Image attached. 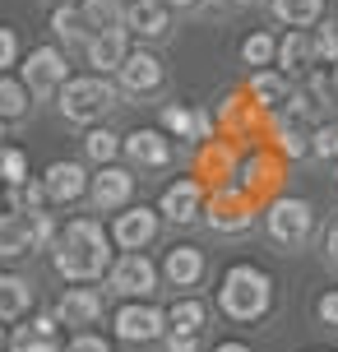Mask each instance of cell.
Masks as SVG:
<instances>
[{
    "instance_id": "obj_10",
    "label": "cell",
    "mask_w": 338,
    "mask_h": 352,
    "mask_svg": "<svg viewBox=\"0 0 338 352\" xmlns=\"http://www.w3.org/2000/svg\"><path fill=\"white\" fill-rule=\"evenodd\" d=\"M98 316H102V292L98 287H70L56 301V320L60 324H93Z\"/></svg>"
},
{
    "instance_id": "obj_20",
    "label": "cell",
    "mask_w": 338,
    "mask_h": 352,
    "mask_svg": "<svg viewBox=\"0 0 338 352\" xmlns=\"http://www.w3.org/2000/svg\"><path fill=\"white\" fill-rule=\"evenodd\" d=\"M199 274H204V255L195 246H177L167 255V278L177 283V287H195Z\"/></svg>"
},
{
    "instance_id": "obj_29",
    "label": "cell",
    "mask_w": 338,
    "mask_h": 352,
    "mask_svg": "<svg viewBox=\"0 0 338 352\" xmlns=\"http://www.w3.org/2000/svg\"><path fill=\"white\" fill-rule=\"evenodd\" d=\"M84 148H89V158H93V162H102V167H107V162L116 158V148H121V140H116L111 130H93L89 140H84Z\"/></svg>"
},
{
    "instance_id": "obj_1",
    "label": "cell",
    "mask_w": 338,
    "mask_h": 352,
    "mask_svg": "<svg viewBox=\"0 0 338 352\" xmlns=\"http://www.w3.org/2000/svg\"><path fill=\"white\" fill-rule=\"evenodd\" d=\"M56 269L70 283H89L107 274V232L93 218H74L56 241Z\"/></svg>"
},
{
    "instance_id": "obj_43",
    "label": "cell",
    "mask_w": 338,
    "mask_h": 352,
    "mask_svg": "<svg viewBox=\"0 0 338 352\" xmlns=\"http://www.w3.org/2000/svg\"><path fill=\"white\" fill-rule=\"evenodd\" d=\"M0 140H5V121H0Z\"/></svg>"
},
{
    "instance_id": "obj_13",
    "label": "cell",
    "mask_w": 338,
    "mask_h": 352,
    "mask_svg": "<svg viewBox=\"0 0 338 352\" xmlns=\"http://www.w3.org/2000/svg\"><path fill=\"white\" fill-rule=\"evenodd\" d=\"M121 84L130 93H153L162 84V60L153 52H130L125 65H121Z\"/></svg>"
},
{
    "instance_id": "obj_21",
    "label": "cell",
    "mask_w": 338,
    "mask_h": 352,
    "mask_svg": "<svg viewBox=\"0 0 338 352\" xmlns=\"http://www.w3.org/2000/svg\"><path fill=\"white\" fill-rule=\"evenodd\" d=\"M311 60H315V37H306V28H292L278 42V65L297 70V65H311Z\"/></svg>"
},
{
    "instance_id": "obj_11",
    "label": "cell",
    "mask_w": 338,
    "mask_h": 352,
    "mask_svg": "<svg viewBox=\"0 0 338 352\" xmlns=\"http://www.w3.org/2000/svg\"><path fill=\"white\" fill-rule=\"evenodd\" d=\"M33 250V213H0V260H19Z\"/></svg>"
},
{
    "instance_id": "obj_22",
    "label": "cell",
    "mask_w": 338,
    "mask_h": 352,
    "mask_svg": "<svg viewBox=\"0 0 338 352\" xmlns=\"http://www.w3.org/2000/svg\"><path fill=\"white\" fill-rule=\"evenodd\" d=\"M167 324L177 329V334H199L204 329V306L195 297H181L172 311H167Z\"/></svg>"
},
{
    "instance_id": "obj_18",
    "label": "cell",
    "mask_w": 338,
    "mask_h": 352,
    "mask_svg": "<svg viewBox=\"0 0 338 352\" xmlns=\"http://www.w3.org/2000/svg\"><path fill=\"white\" fill-rule=\"evenodd\" d=\"M125 153L135 162H144V167H162V162L172 158V144L162 140L158 130H135V135L125 140Z\"/></svg>"
},
{
    "instance_id": "obj_19",
    "label": "cell",
    "mask_w": 338,
    "mask_h": 352,
    "mask_svg": "<svg viewBox=\"0 0 338 352\" xmlns=\"http://www.w3.org/2000/svg\"><path fill=\"white\" fill-rule=\"evenodd\" d=\"M33 306V287L19 274H0V320H19Z\"/></svg>"
},
{
    "instance_id": "obj_31",
    "label": "cell",
    "mask_w": 338,
    "mask_h": 352,
    "mask_svg": "<svg viewBox=\"0 0 338 352\" xmlns=\"http://www.w3.org/2000/svg\"><path fill=\"white\" fill-rule=\"evenodd\" d=\"M273 37H264V33H255V37H246V47H241V56H246V65H269L273 60Z\"/></svg>"
},
{
    "instance_id": "obj_44",
    "label": "cell",
    "mask_w": 338,
    "mask_h": 352,
    "mask_svg": "<svg viewBox=\"0 0 338 352\" xmlns=\"http://www.w3.org/2000/svg\"><path fill=\"white\" fill-rule=\"evenodd\" d=\"M0 348H5V329H0Z\"/></svg>"
},
{
    "instance_id": "obj_12",
    "label": "cell",
    "mask_w": 338,
    "mask_h": 352,
    "mask_svg": "<svg viewBox=\"0 0 338 352\" xmlns=\"http://www.w3.org/2000/svg\"><path fill=\"white\" fill-rule=\"evenodd\" d=\"M130 190H135V176L125 172V167H102V172L93 176V204L98 209H121L125 199H130Z\"/></svg>"
},
{
    "instance_id": "obj_2",
    "label": "cell",
    "mask_w": 338,
    "mask_h": 352,
    "mask_svg": "<svg viewBox=\"0 0 338 352\" xmlns=\"http://www.w3.org/2000/svg\"><path fill=\"white\" fill-rule=\"evenodd\" d=\"M218 306L227 320H260L269 311V278L255 269V264H236L227 269V278L218 287Z\"/></svg>"
},
{
    "instance_id": "obj_16",
    "label": "cell",
    "mask_w": 338,
    "mask_h": 352,
    "mask_svg": "<svg viewBox=\"0 0 338 352\" xmlns=\"http://www.w3.org/2000/svg\"><path fill=\"white\" fill-rule=\"evenodd\" d=\"M199 204H204V186H199V181H177L172 190L162 195V213H167L172 223L199 218Z\"/></svg>"
},
{
    "instance_id": "obj_40",
    "label": "cell",
    "mask_w": 338,
    "mask_h": 352,
    "mask_svg": "<svg viewBox=\"0 0 338 352\" xmlns=\"http://www.w3.org/2000/svg\"><path fill=\"white\" fill-rule=\"evenodd\" d=\"M329 260L338 264V223H334V228H329Z\"/></svg>"
},
{
    "instance_id": "obj_28",
    "label": "cell",
    "mask_w": 338,
    "mask_h": 352,
    "mask_svg": "<svg viewBox=\"0 0 338 352\" xmlns=\"http://www.w3.org/2000/svg\"><path fill=\"white\" fill-rule=\"evenodd\" d=\"M84 23H89L84 10H70V5H60L52 14V28L60 33V42H79V37H84Z\"/></svg>"
},
{
    "instance_id": "obj_17",
    "label": "cell",
    "mask_w": 338,
    "mask_h": 352,
    "mask_svg": "<svg viewBox=\"0 0 338 352\" xmlns=\"http://www.w3.org/2000/svg\"><path fill=\"white\" fill-rule=\"evenodd\" d=\"M10 352H60V343H56V320L37 316L33 324H19L14 338H10Z\"/></svg>"
},
{
    "instance_id": "obj_32",
    "label": "cell",
    "mask_w": 338,
    "mask_h": 352,
    "mask_svg": "<svg viewBox=\"0 0 338 352\" xmlns=\"http://www.w3.org/2000/svg\"><path fill=\"white\" fill-rule=\"evenodd\" d=\"M273 140H278V148H283L287 158H302V153H306L302 130H297V125H287V121H278V130H273Z\"/></svg>"
},
{
    "instance_id": "obj_14",
    "label": "cell",
    "mask_w": 338,
    "mask_h": 352,
    "mask_svg": "<svg viewBox=\"0 0 338 352\" xmlns=\"http://www.w3.org/2000/svg\"><path fill=\"white\" fill-rule=\"evenodd\" d=\"M125 28H98V33L89 37V65H98V70H121L125 65Z\"/></svg>"
},
{
    "instance_id": "obj_41",
    "label": "cell",
    "mask_w": 338,
    "mask_h": 352,
    "mask_svg": "<svg viewBox=\"0 0 338 352\" xmlns=\"http://www.w3.org/2000/svg\"><path fill=\"white\" fill-rule=\"evenodd\" d=\"M214 352H250V348H246V343H218Z\"/></svg>"
},
{
    "instance_id": "obj_42",
    "label": "cell",
    "mask_w": 338,
    "mask_h": 352,
    "mask_svg": "<svg viewBox=\"0 0 338 352\" xmlns=\"http://www.w3.org/2000/svg\"><path fill=\"white\" fill-rule=\"evenodd\" d=\"M162 5H177V10H185V5H195V0H162Z\"/></svg>"
},
{
    "instance_id": "obj_39",
    "label": "cell",
    "mask_w": 338,
    "mask_h": 352,
    "mask_svg": "<svg viewBox=\"0 0 338 352\" xmlns=\"http://www.w3.org/2000/svg\"><path fill=\"white\" fill-rule=\"evenodd\" d=\"M167 348H172V352H195V334H177V329H172Z\"/></svg>"
},
{
    "instance_id": "obj_24",
    "label": "cell",
    "mask_w": 338,
    "mask_h": 352,
    "mask_svg": "<svg viewBox=\"0 0 338 352\" xmlns=\"http://www.w3.org/2000/svg\"><path fill=\"white\" fill-rule=\"evenodd\" d=\"M28 111V84L23 79H0V121H19Z\"/></svg>"
},
{
    "instance_id": "obj_8",
    "label": "cell",
    "mask_w": 338,
    "mask_h": 352,
    "mask_svg": "<svg viewBox=\"0 0 338 352\" xmlns=\"http://www.w3.org/2000/svg\"><path fill=\"white\" fill-rule=\"evenodd\" d=\"M162 329H167V316H158L153 306H121L116 311V338H125V343L158 338Z\"/></svg>"
},
{
    "instance_id": "obj_38",
    "label": "cell",
    "mask_w": 338,
    "mask_h": 352,
    "mask_svg": "<svg viewBox=\"0 0 338 352\" xmlns=\"http://www.w3.org/2000/svg\"><path fill=\"white\" fill-rule=\"evenodd\" d=\"M315 311H320V320H324V324H338V292H324Z\"/></svg>"
},
{
    "instance_id": "obj_35",
    "label": "cell",
    "mask_w": 338,
    "mask_h": 352,
    "mask_svg": "<svg viewBox=\"0 0 338 352\" xmlns=\"http://www.w3.org/2000/svg\"><path fill=\"white\" fill-rule=\"evenodd\" d=\"M311 148H315L320 158H338V130H334V125H324L320 135H315V144H311Z\"/></svg>"
},
{
    "instance_id": "obj_26",
    "label": "cell",
    "mask_w": 338,
    "mask_h": 352,
    "mask_svg": "<svg viewBox=\"0 0 338 352\" xmlns=\"http://www.w3.org/2000/svg\"><path fill=\"white\" fill-rule=\"evenodd\" d=\"M232 195H236V190H227V199H218V209L209 213L218 232H236V228H246V223H250L246 204H241V199H232Z\"/></svg>"
},
{
    "instance_id": "obj_4",
    "label": "cell",
    "mask_w": 338,
    "mask_h": 352,
    "mask_svg": "<svg viewBox=\"0 0 338 352\" xmlns=\"http://www.w3.org/2000/svg\"><path fill=\"white\" fill-rule=\"evenodd\" d=\"M107 287H111V292H121V297H148V292L158 287V269H153V260H148V255L125 250L121 260L111 264Z\"/></svg>"
},
{
    "instance_id": "obj_45",
    "label": "cell",
    "mask_w": 338,
    "mask_h": 352,
    "mask_svg": "<svg viewBox=\"0 0 338 352\" xmlns=\"http://www.w3.org/2000/svg\"><path fill=\"white\" fill-rule=\"evenodd\" d=\"M214 5H223V0H214Z\"/></svg>"
},
{
    "instance_id": "obj_34",
    "label": "cell",
    "mask_w": 338,
    "mask_h": 352,
    "mask_svg": "<svg viewBox=\"0 0 338 352\" xmlns=\"http://www.w3.org/2000/svg\"><path fill=\"white\" fill-rule=\"evenodd\" d=\"M65 352H111V348H107V338H98V334H74L65 343Z\"/></svg>"
},
{
    "instance_id": "obj_25",
    "label": "cell",
    "mask_w": 338,
    "mask_h": 352,
    "mask_svg": "<svg viewBox=\"0 0 338 352\" xmlns=\"http://www.w3.org/2000/svg\"><path fill=\"white\" fill-rule=\"evenodd\" d=\"M320 5L324 0H273V14L283 23H292V28H306V23L320 19Z\"/></svg>"
},
{
    "instance_id": "obj_15",
    "label": "cell",
    "mask_w": 338,
    "mask_h": 352,
    "mask_svg": "<svg viewBox=\"0 0 338 352\" xmlns=\"http://www.w3.org/2000/svg\"><path fill=\"white\" fill-rule=\"evenodd\" d=\"M125 28L139 37H162L167 33V5L162 0H130L125 5Z\"/></svg>"
},
{
    "instance_id": "obj_7",
    "label": "cell",
    "mask_w": 338,
    "mask_h": 352,
    "mask_svg": "<svg viewBox=\"0 0 338 352\" xmlns=\"http://www.w3.org/2000/svg\"><path fill=\"white\" fill-rule=\"evenodd\" d=\"M153 236H158V213L153 209H130L111 223V241L121 250H139V246H148Z\"/></svg>"
},
{
    "instance_id": "obj_9",
    "label": "cell",
    "mask_w": 338,
    "mask_h": 352,
    "mask_svg": "<svg viewBox=\"0 0 338 352\" xmlns=\"http://www.w3.org/2000/svg\"><path fill=\"white\" fill-rule=\"evenodd\" d=\"M42 186H47V199H56V204H74L79 195L89 190V176H84L79 162H52L47 176H42Z\"/></svg>"
},
{
    "instance_id": "obj_30",
    "label": "cell",
    "mask_w": 338,
    "mask_h": 352,
    "mask_svg": "<svg viewBox=\"0 0 338 352\" xmlns=\"http://www.w3.org/2000/svg\"><path fill=\"white\" fill-rule=\"evenodd\" d=\"M0 181H10V186H23L28 181V158L19 148H0Z\"/></svg>"
},
{
    "instance_id": "obj_3",
    "label": "cell",
    "mask_w": 338,
    "mask_h": 352,
    "mask_svg": "<svg viewBox=\"0 0 338 352\" xmlns=\"http://www.w3.org/2000/svg\"><path fill=\"white\" fill-rule=\"evenodd\" d=\"M111 107V84L107 79H65L60 84V111L70 116V121H93V116H102Z\"/></svg>"
},
{
    "instance_id": "obj_23",
    "label": "cell",
    "mask_w": 338,
    "mask_h": 352,
    "mask_svg": "<svg viewBox=\"0 0 338 352\" xmlns=\"http://www.w3.org/2000/svg\"><path fill=\"white\" fill-rule=\"evenodd\" d=\"M250 93H255V107H278L287 98V74H273V70L255 74L250 79Z\"/></svg>"
},
{
    "instance_id": "obj_37",
    "label": "cell",
    "mask_w": 338,
    "mask_h": 352,
    "mask_svg": "<svg viewBox=\"0 0 338 352\" xmlns=\"http://www.w3.org/2000/svg\"><path fill=\"white\" fill-rule=\"evenodd\" d=\"M14 56H19V37H14V28H0V70H5V65H14Z\"/></svg>"
},
{
    "instance_id": "obj_36",
    "label": "cell",
    "mask_w": 338,
    "mask_h": 352,
    "mask_svg": "<svg viewBox=\"0 0 338 352\" xmlns=\"http://www.w3.org/2000/svg\"><path fill=\"white\" fill-rule=\"evenodd\" d=\"M52 236H56V223H52L42 209H37V213H33V246H47Z\"/></svg>"
},
{
    "instance_id": "obj_6",
    "label": "cell",
    "mask_w": 338,
    "mask_h": 352,
    "mask_svg": "<svg viewBox=\"0 0 338 352\" xmlns=\"http://www.w3.org/2000/svg\"><path fill=\"white\" fill-rule=\"evenodd\" d=\"M23 84H28V93H37V98L56 93V88L65 84V56L56 52V47H33L28 60H23Z\"/></svg>"
},
{
    "instance_id": "obj_33",
    "label": "cell",
    "mask_w": 338,
    "mask_h": 352,
    "mask_svg": "<svg viewBox=\"0 0 338 352\" xmlns=\"http://www.w3.org/2000/svg\"><path fill=\"white\" fill-rule=\"evenodd\" d=\"M315 60H334L338 65V23H329V28L315 33Z\"/></svg>"
},
{
    "instance_id": "obj_27",
    "label": "cell",
    "mask_w": 338,
    "mask_h": 352,
    "mask_svg": "<svg viewBox=\"0 0 338 352\" xmlns=\"http://www.w3.org/2000/svg\"><path fill=\"white\" fill-rule=\"evenodd\" d=\"M84 19H89L93 28H121L125 5L121 0H84Z\"/></svg>"
},
{
    "instance_id": "obj_5",
    "label": "cell",
    "mask_w": 338,
    "mask_h": 352,
    "mask_svg": "<svg viewBox=\"0 0 338 352\" xmlns=\"http://www.w3.org/2000/svg\"><path fill=\"white\" fill-rule=\"evenodd\" d=\"M311 223H315V213L306 199H273V209H269V232L283 246H302L311 236Z\"/></svg>"
}]
</instances>
